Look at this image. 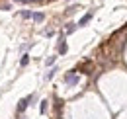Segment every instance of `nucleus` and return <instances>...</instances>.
<instances>
[{
    "label": "nucleus",
    "mask_w": 127,
    "mask_h": 119,
    "mask_svg": "<svg viewBox=\"0 0 127 119\" xmlns=\"http://www.w3.org/2000/svg\"><path fill=\"white\" fill-rule=\"evenodd\" d=\"M78 80H80V76H78L76 70H70V72L64 74V84H66V86H76Z\"/></svg>",
    "instance_id": "obj_1"
},
{
    "label": "nucleus",
    "mask_w": 127,
    "mask_h": 119,
    "mask_svg": "<svg viewBox=\"0 0 127 119\" xmlns=\"http://www.w3.org/2000/svg\"><path fill=\"white\" fill-rule=\"evenodd\" d=\"M33 100V94H30V96H26V98H22L20 100V104H18V107H16V111H18V115H22L28 107H30V102Z\"/></svg>",
    "instance_id": "obj_2"
},
{
    "label": "nucleus",
    "mask_w": 127,
    "mask_h": 119,
    "mask_svg": "<svg viewBox=\"0 0 127 119\" xmlns=\"http://www.w3.org/2000/svg\"><path fill=\"white\" fill-rule=\"evenodd\" d=\"M57 53L59 55H64L66 53V41H64V35L59 37V45H57Z\"/></svg>",
    "instance_id": "obj_3"
},
{
    "label": "nucleus",
    "mask_w": 127,
    "mask_h": 119,
    "mask_svg": "<svg viewBox=\"0 0 127 119\" xmlns=\"http://www.w3.org/2000/svg\"><path fill=\"white\" fill-rule=\"evenodd\" d=\"M92 18H94V10H92V12H88V14H84L82 18H80V22H78V28H82V26H86V24H88V22H90Z\"/></svg>",
    "instance_id": "obj_4"
},
{
    "label": "nucleus",
    "mask_w": 127,
    "mask_h": 119,
    "mask_svg": "<svg viewBox=\"0 0 127 119\" xmlns=\"http://www.w3.org/2000/svg\"><path fill=\"white\" fill-rule=\"evenodd\" d=\"M76 30H78V24H66V30H64V33H66V35H70V33H74Z\"/></svg>",
    "instance_id": "obj_5"
},
{
    "label": "nucleus",
    "mask_w": 127,
    "mask_h": 119,
    "mask_svg": "<svg viewBox=\"0 0 127 119\" xmlns=\"http://www.w3.org/2000/svg\"><path fill=\"white\" fill-rule=\"evenodd\" d=\"M32 20H33V22H37V24H41V22L45 20V14H41V12H33Z\"/></svg>",
    "instance_id": "obj_6"
},
{
    "label": "nucleus",
    "mask_w": 127,
    "mask_h": 119,
    "mask_svg": "<svg viewBox=\"0 0 127 119\" xmlns=\"http://www.w3.org/2000/svg\"><path fill=\"white\" fill-rule=\"evenodd\" d=\"M20 16H22L24 20H30V18L33 16V12H32V10H22V12H20Z\"/></svg>",
    "instance_id": "obj_7"
},
{
    "label": "nucleus",
    "mask_w": 127,
    "mask_h": 119,
    "mask_svg": "<svg viewBox=\"0 0 127 119\" xmlns=\"http://www.w3.org/2000/svg\"><path fill=\"white\" fill-rule=\"evenodd\" d=\"M55 74H57V68H55V66H53V68H51V70H49L47 74H45V80H51V78H55Z\"/></svg>",
    "instance_id": "obj_8"
},
{
    "label": "nucleus",
    "mask_w": 127,
    "mask_h": 119,
    "mask_svg": "<svg viewBox=\"0 0 127 119\" xmlns=\"http://www.w3.org/2000/svg\"><path fill=\"white\" fill-rule=\"evenodd\" d=\"M47 100H43V102H41V105H39V111H41V113H47Z\"/></svg>",
    "instance_id": "obj_9"
},
{
    "label": "nucleus",
    "mask_w": 127,
    "mask_h": 119,
    "mask_svg": "<svg viewBox=\"0 0 127 119\" xmlns=\"http://www.w3.org/2000/svg\"><path fill=\"white\" fill-rule=\"evenodd\" d=\"M55 60H57V57H49V59L45 60V64H47V66H53V64H55Z\"/></svg>",
    "instance_id": "obj_10"
},
{
    "label": "nucleus",
    "mask_w": 127,
    "mask_h": 119,
    "mask_svg": "<svg viewBox=\"0 0 127 119\" xmlns=\"http://www.w3.org/2000/svg\"><path fill=\"white\" fill-rule=\"evenodd\" d=\"M28 62H30V57H28V55H24V57H22V60H20V64H22V66H26Z\"/></svg>",
    "instance_id": "obj_11"
},
{
    "label": "nucleus",
    "mask_w": 127,
    "mask_h": 119,
    "mask_svg": "<svg viewBox=\"0 0 127 119\" xmlns=\"http://www.w3.org/2000/svg\"><path fill=\"white\" fill-rule=\"evenodd\" d=\"M33 43H28V45H22V51H28V49H30V47H32Z\"/></svg>",
    "instance_id": "obj_12"
}]
</instances>
